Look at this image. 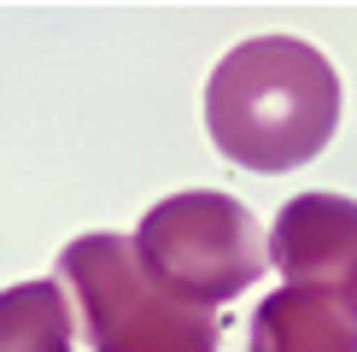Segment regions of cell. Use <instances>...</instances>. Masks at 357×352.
Here are the masks:
<instances>
[{"label": "cell", "mask_w": 357, "mask_h": 352, "mask_svg": "<svg viewBox=\"0 0 357 352\" xmlns=\"http://www.w3.org/2000/svg\"><path fill=\"white\" fill-rule=\"evenodd\" d=\"M340 124V77L310 41H241L205 82V129L217 153L246 170L281 176L328 147Z\"/></svg>", "instance_id": "6da1fadb"}, {"label": "cell", "mask_w": 357, "mask_h": 352, "mask_svg": "<svg viewBox=\"0 0 357 352\" xmlns=\"http://www.w3.org/2000/svg\"><path fill=\"white\" fill-rule=\"evenodd\" d=\"M270 264L287 276V288L357 293V200L346 194L287 200L270 229Z\"/></svg>", "instance_id": "277c9868"}, {"label": "cell", "mask_w": 357, "mask_h": 352, "mask_svg": "<svg viewBox=\"0 0 357 352\" xmlns=\"http://www.w3.org/2000/svg\"><path fill=\"white\" fill-rule=\"evenodd\" d=\"M129 253L158 293H170L188 311H211L241 300L264 276V229L234 194L193 188V194L158 200L141 217Z\"/></svg>", "instance_id": "7a4b0ae2"}, {"label": "cell", "mask_w": 357, "mask_h": 352, "mask_svg": "<svg viewBox=\"0 0 357 352\" xmlns=\"http://www.w3.org/2000/svg\"><path fill=\"white\" fill-rule=\"evenodd\" d=\"M252 352H357V293L275 288L252 311Z\"/></svg>", "instance_id": "5b68a950"}, {"label": "cell", "mask_w": 357, "mask_h": 352, "mask_svg": "<svg viewBox=\"0 0 357 352\" xmlns=\"http://www.w3.org/2000/svg\"><path fill=\"white\" fill-rule=\"evenodd\" d=\"M59 276L77 288V323L94 352H217L222 341L211 311H188L146 282L123 235L70 241Z\"/></svg>", "instance_id": "3957f363"}, {"label": "cell", "mask_w": 357, "mask_h": 352, "mask_svg": "<svg viewBox=\"0 0 357 352\" xmlns=\"http://www.w3.org/2000/svg\"><path fill=\"white\" fill-rule=\"evenodd\" d=\"M77 317H70L65 282H18L0 293V352H70Z\"/></svg>", "instance_id": "8992f818"}]
</instances>
